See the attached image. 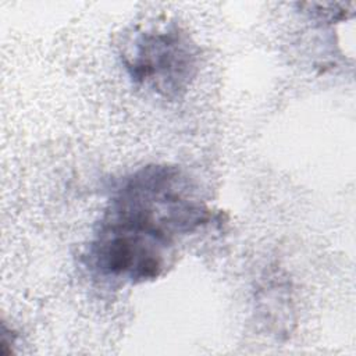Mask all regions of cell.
I'll return each instance as SVG.
<instances>
[{
    "label": "cell",
    "instance_id": "6da1fadb",
    "mask_svg": "<svg viewBox=\"0 0 356 356\" xmlns=\"http://www.w3.org/2000/svg\"><path fill=\"white\" fill-rule=\"evenodd\" d=\"M211 218L181 170L143 167L124 181L100 222L121 228L172 252L174 242Z\"/></svg>",
    "mask_w": 356,
    "mask_h": 356
},
{
    "label": "cell",
    "instance_id": "7a4b0ae2",
    "mask_svg": "<svg viewBox=\"0 0 356 356\" xmlns=\"http://www.w3.org/2000/svg\"><path fill=\"white\" fill-rule=\"evenodd\" d=\"M197 46L174 22L138 28L121 47V61L129 78L168 99L188 89L197 72Z\"/></svg>",
    "mask_w": 356,
    "mask_h": 356
}]
</instances>
